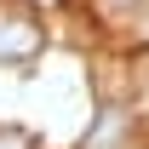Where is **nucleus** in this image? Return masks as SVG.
I'll return each mask as SVG.
<instances>
[{
  "label": "nucleus",
  "instance_id": "1",
  "mask_svg": "<svg viewBox=\"0 0 149 149\" xmlns=\"http://www.w3.org/2000/svg\"><path fill=\"white\" fill-rule=\"evenodd\" d=\"M46 46V29L29 6H0V69H23L35 63Z\"/></svg>",
  "mask_w": 149,
  "mask_h": 149
},
{
  "label": "nucleus",
  "instance_id": "3",
  "mask_svg": "<svg viewBox=\"0 0 149 149\" xmlns=\"http://www.w3.org/2000/svg\"><path fill=\"white\" fill-rule=\"evenodd\" d=\"M143 40H149V12H143Z\"/></svg>",
  "mask_w": 149,
  "mask_h": 149
},
{
  "label": "nucleus",
  "instance_id": "2",
  "mask_svg": "<svg viewBox=\"0 0 149 149\" xmlns=\"http://www.w3.org/2000/svg\"><path fill=\"white\" fill-rule=\"evenodd\" d=\"M0 149H35L29 132H0Z\"/></svg>",
  "mask_w": 149,
  "mask_h": 149
}]
</instances>
